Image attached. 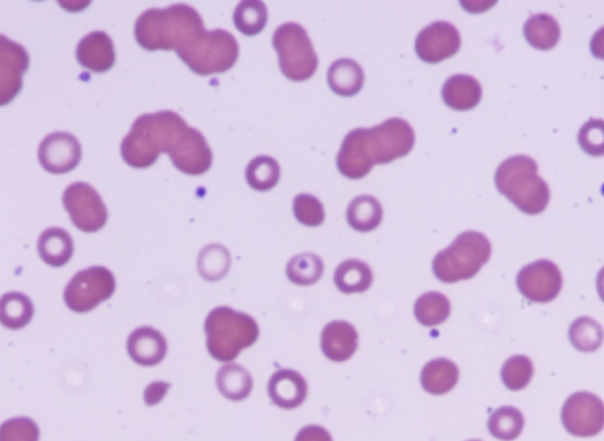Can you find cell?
Returning a JSON list of instances; mask_svg holds the SVG:
<instances>
[{
    "instance_id": "cell-2",
    "label": "cell",
    "mask_w": 604,
    "mask_h": 441,
    "mask_svg": "<svg viewBox=\"0 0 604 441\" xmlns=\"http://www.w3.org/2000/svg\"><path fill=\"white\" fill-rule=\"evenodd\" d=\"M189 128L174 111L140 116L123 138L121 155L124 162L136 169H146L153 166L162 153H167L173 160L179 154Z\"/></svg>"
},
{
    "instance_id": "cell-16",
    "label": "cell",
    "mask_w": 604,
    "mask_h": 441,
    "mask_svg": "<svg viewBox=\"0 0 604 441\" xmlns=\"http://www.w3.org/2000/svg\"><path fill=\"white\" fill-rule=\"evenodd\" d=\"M76 57L81 67L96 74H103L114 67L116 61L114 43L103 31L91 32L78 43Z\"/></svg>"
},
{
    "instance_id": "cell-11",
    "label": "cell",
    "mask_w": 604,
    "mask_h": 441,
    "mask_svg": "<svg viewBox=\"0 0 604 441\" xmlns=\"http://www.w3.org/2000/svg\"><path fill=\"white\" fill-rule=\"evenodd\" d=\"M562 423L571 436H597L604 429L603 401L590 392L574 393L563 405Z\"/></svg>"
},
{
    "instance_id": "cell-44",
    "label": "cell",
    "mask_w": 604,
    "mask_h": 441,
    "mask_svg": "<svg viewBox=\"0 0 604 441\" xmlns=\"http://www.w3.org/2000/svg\"><path fill=\"white\" fill-rule=\"evenodd\" d=\"M469 441H481V440H469Z\"/></svg>"
},
{
    "instance_id": "cell-33",
    "label": "cell",
    "mask_w": 604,
    "mask_h": 441,
    "mask_svg": "<svg viewBox=\"0 0 604 441\" xmlns=\"http://www.w3.org/2000/svg\"><path fill=\"white\" fill-rule=\"evenodd\" d=\"M569 340L577 351L592 353L602 346L604 331L596 320L582 317L573 322L569 329Z\"/></svg>"
},
{
    "instance_id": "cell-41",
    "label": "cell",
    "mask_w": 604,
    "mask_h": 441,
    "mask_svg": "<svg viewBox=\"0 0 604 441\" xmlns=\"http://www.w3.org/2000/svg\"><path fill=\"white\" fill-rule=\"evenodd\" d=\"M170 385L163 383V381H156V383L150 384L146 391H144V403L148 406H155L160 404L166 394L168 393Z\"/></svg>"
},
{
    "instance_id": "cell-21",
    "label": "cell",
    "mask_w": 604,
    "mask_h": 441,
    "mask_svg": "<svg viewBox=\"0 0 604 441\" xmlns=\"http://www.w3.org/2000/svg\"><path fill=\"white\" fill-rule=\"evenodd\" d=\"M328 87L341 97H353L364 87L363 68L350 58H341L331 64L327 72Z\"/></svg>"
},
{
    "instance_id": "cell-34",
    "label": "cell",
    "mask_w": 604,
    "mask_h": 441,
    "mask_svg": "<svg viewBox=\"0 0 604 441\" xmlns=\"http://www.w3.org/2000/svg\"><path fill=\"white\" fill-rule=\"evenodd\" d=\"M286 273L294 285L311 286L323 276L324 262L312 253L299 254L288 262Z\"/></svg>"
},
{
    "instance_id": "cell-25",
    "label": "cell",
    "mask_w": 604,
    "mask_h": 441,
    "mask_svg": "<svg viewBox=\"0 0 604 441\" xmlns=\"http://www.w3.org/2000/svg\"><path fill=\"white\" fill-rule=\"evenodd\" d=\"M523 32L528 43L542 51L554 49L561 38L560 25L547 13L531 16L524 24Z\"/></svg>"
},
{
    "instance_id": "cell-17",
    "label": "cell",
    "mask_w": 604,
    "mask_h": 441,
    "mask_svg": "<svg viewBox=\"0 0 604 441\" xmlns=\"http://www.w3.org/2000/svg\"><path fill=\"white\" fill-rule=\"evenodd\" d=\"M128 353L137 365L151 367L159 365L166 357V338L151 327H140L129 335Z\"/></svg>"
},
{
    "instance_id": "cell-6",
    "label": "cell",
    "mask_w": 604,
    "mask_h": 441,
    "mask_svg": "<svg viewBox=\"0 0 604 441\" xmlns=\"http://www.w3.org/2000/svg\"><path fill=\"white\" fill-rule=\"evenodd\" d=\"M491 243L478 232L457 236L451 246L439 252L432 263V271L439 281L456 283L474 278L490 260Z\"/></svg>"
},
{
    "instance_id": "cell-13",
    "label": "cell",
    "mask_w": 604,
    "mask_h": 441,
    "mask_svg": "<svg viewBox=\"0 0 604 441\" xmlns=\"http://www.w3.org/2000/svg\"><path fill=\"white\" fill-rule=\"evenodd\" d=\"M461 34L456 26L439 21L426 26L416 38V54L424 63L438 64L461 49Z\"/></svg>"
},
{
    "instance_id": "cell-32",
    "label": "cell",
    "mask_w": 604,
    "mask_h": 441,
    "mask_svg": "<svg viewBox=\"0 0 604 441\" xmlns=\"http://www.w3.org/2000/svg\"><path fill=\"white\" fill-rule=\"evenodd\" d=\"M489 432L497 439L512 441L521 436L524 417L515 407L503 406L491 414L488 421Z\"/></svg>"
},
{
    "instance_id": "cell-29",
    "label": "cell",
    "mask_w": 604,
    "mask_h": 441,
    "mask_svg": "<svg viewBox=\"0 0 604 441\" xmlns=\"http://www.w3.org/2000/svg\"><path fill=\"white\" fill-rule=\"evenodd\" d=\"M233 21L242 35L249 37L259 35L268 22L267 6L259 0L241 2L236 6Z\"/></svg>"
},
{
    "instance_id": "cell-42",
    "label": "cell",
    "mask_w": 604,
    "mask_h": 441,
    "mask_svg": "<svg viewBox=\"0 0 604 441\" xmlns=\"http://www.w3.org/2000/svg\"><path fill=\"white\" fill-rule=\"evenodd\" d=\"M590 50L597 59L604 61V26L597 30L590 42Z\"/></svg>"
},
{
    "instance_id": "cell-8",
    "label": "cell",
    "mask_w": 604,
    "mask_h": 441,
    "mask_svg": "<svg viewBox=\"0 0 604 441\" xmlns=\"http://www.w3.org/2000/svg\"><path fill=\"white\" fill-rule=\"evenodd\" d=\"M273 46L279 57V67L288 80L305 82L318 70V56L307 31L297 23L279 26L273 35Z\"/></svg>"
},
{
    "instance_id": "cell-7",
    "label": "cell",
    "mask_w": 604,
    "mask_h": 441,
    "mask_svg": "<svg viewBox=\"0 0 604 441\" xmlns=\"http://www.w3.org/2000/svg\"><path fill=\"white\" fill-rule=\"evenodd\" d=\"M239 44L226 30L206 31L186 48L176 52L187 67L200 76L223 74L239 58Z\"/></svg>"
},
{
    "instance_id": "cell-27",
    "label": "cell",
    "mask_w": 604,
    "mask_h": 441,
    "mask_svg": "<svg viewBox=\"0 0 604 441\" xmlns=\"http://www.w3.org/2000/svg\"><path fill=\"white\" fill-rule=\"evenodd\" d=\"M216 385L223 397L232 401H241L251 394L253 378L245 367L229 364L220 368L216 375Z\"/></svg>"
},
{
    "instance_id": "cell-4",
    "label": "cell",
    "mask_w": 604,
    "mask_h": 441,
    "mask_svg": "<svg viewBox=\"0 0 604 441\" xmlns=\"http://www.w3.org/2000/svg\"><path fill=\"white\" fill-rule=\"evenodd\" d=\"M498 192L527 215L544 212L550 201L548 183L538 175L534 159L525 155L509 157L501 163L495 174Z\"/></svg>"
},
{
    "instance_id": "cell-14",
    "label": "cell",
    "mask_w": 604,
    "mask_h": 441,
    "mask_svg": "<svg viewBox=\"0 0 604 441\" xmlns=\"http://www.w3.org/2000/svg\"><path fill=\"white\" fill-rule=\"evenodd\" d=\"M30 59L21 44L0 37V105L15 100L23 87V76L28 70Z\"/></svg>"
},
{
    "instance_id": "cell-39",
    "label": "cell",
    "mask_w": 604,
    "mask_h": 441,
    "mask_svg": "<svg viewBox=\"0 0 604 441\" xmlns=\"http://www.w3.org/2000/svg\"><path fill=\"white\" fill-rule=\"evenodd\" d=\"M580 147L583 151L593 157L604 156V121L589 120L580 130L579 136Z\"/></svg>"
},
{
    "instance_id": "cell-30",
    "label": "cell",
    "mask_w": 604,
    "mask_h": 441,
    "mask_svg": "<svg viewBox=\"0 0 604 441\" xmlns=\"http://www.w3.org/2000/svg\"><path fill=\"white\" fill-rule=\"evenodd\" d=\"M451 305L445 295L438 292L425 293L417 300L415 315L420 325L435 327L449 319Z\"/></svg>"
},
{
    "instance_id": "cell-10",
    "label": "cell",
    "mask_w": 604,
    "mask_h": 441,
    "mask_svg": "<svg viewBox=\"0 0 604 441\" xmlns=\"http://www.w3.org/2000/svg\"><path fill=\"white\" fill-rule=\"evenodd\" d=\"M63 204L72 223L84 233H96L108 221L107 207L89 183L70 184L63 194Z\"/></svg>"
},
{
    "instance_id": "cell-20",
    "label": "cell",
    "mask_w": 604,
    "mask_h": 441,
    "mask_svg": "<svg viewBox=\"0 0 604 441\" xmlns=\"http://www.w3.org/2000/svg\"><path fill=\"white\" fill-rule=\"evenodd\" d=\"M482 85L469 75L451 76L443 85L442 97L448 107L456 111H469L482 100Z\"/></svg>"
},
{
    "instance_id": "cell-5",
    "label": "cell",
    "mask_w": 604,
    "mask_h": 441,
    "mask_svg": "<svg viewBox=\"0 0 604 441\" xmlns=\"http://www.w3.org/2000/svg\"><path fill=\"white\" fill-rule=\"evenodd\" d=\"M207 348L215 360L231 362L259 338V326L251 315L233 308L218 307L208 314L205 322Z\"/></svg>"
},
{
    "instance_id": "cell-1",
    "label": "cell",
    "mask_w": 604,
    "mask_h": 441,
    "mask_svg": "<svg viewBox=\"0 0 604 441\" xmlns=\"http://www.w3.org/2000/svg\"><path fill=\"white\" fill-rule=\"evenodd\" d=\"M415 131L403 118L392 117L370 129H354L344 138L337 155L340 174L361 180L376 164L402 159L415 147Z\"/></svg>"
},
{
    "instance_id": "cell-18",
    "label": "cell",
    "mask_w": 604,
    "mask_h": 441,
    "mask_svg": "<svg viewBox=\"0 0 604 441\" xmlns=\"http://www.w3.org/2000/svg\"><path fill=\"white\" fill-rule=\"evenodd\" d=\"M358 348V333L349 322L332 321L321 333V350L327 359L336 362L349 360Z\"/></svg>"
},
{
    "instance_id": "cell-19",
    "label": "cell",
    "mask_w": 604,
    "mask_h": 441,
    "mask_svg": "<svg viewBox=\"0 0 604 441\" xmlns=\"http://www.w3.org/2000/svg\"><path fill=\"white\" fill-rule=\"evenodd\" d=\"M307 383L301 374L292 370H281L273 374L268 384V394L273 404L285 410H293L304 404L307 398Z\"/></svg>"
},
{
    "instance_id": "cell-36",
    "label": "cell",
    "mask_w": 604,
    "mask_h": 441,
    "mask_svg": "<svg viewBox=\"0 0 604 441\" xmlns=\"http://www.w3.org/2000/svg\"><path fill=\"white\" fill-rule=\"evenodd\" d=\"M501 377L510 391H522L534 377V365L525 355H515L504 362Z\"/></svg>"
},
{
    "instance_id": "cell-35",
    "label": "cell",
    "mask_w": 604,
    "mask_h": 441,
    "mask_svg": "<svg viewBox=\"0 0 604 441\" xmlns=\"http://www.w3.org/2000/svg\"><path fill=\"white\" fill-rule=\"evenodd\" d=\"M231 254L221 245H209L201 250L198 259L199 273L207 281L225 278L231 268Z\"/></svg>"
},
{
    "instance_id": "cell-23",
    "label": "cell",
    "mask_w": 604,
    "mask_h": 441,
    "mask_svg": "<svg viewBox=\"0 0 604 441\" xmlns=\"http://www.w3.org/2000/svg\"><path fill=\"white\" fill-rule=\"evenodd\" d=\"M459 370L455 362L438 358L426 364L420 374V384L433 396L449 393L458 383Z\"/></svg>"
},
{
    "instance_id": "cell-9",
    "label": "cell",
    "mask_w": 604,
    "mask_h": 441,
    "mask_svg": "<svg viewBox=\"0 0 604 441\" xmlns=\"http://www.w3.org/2000/svg\"><path fill=\"white\" fill-rule=\"evenodd\" d=\"M116 280L108 268L94 266L78 272L64 291L65 305L70 311L88 313L113 296Z\"/></svg>"
},
{
    "instance_id": "cell-40",
    "label": "cell",
    "mask_w": 604,
    "mask_h": 441,
    "mask_svg": "<svg viewBox=\"0 0 604 441\" xmlns=\"http://www.w3.org/2000/svg\"><path fill=\"white\" fill-rule=\"evenodd\" d=\"M295 441H333L330 432L319 425H308L301 429Z\"/></svg>"
},
{
    "instance_id": "cell-15",
    "label": "cell",
    "mask_w": 604,
    "mask_h": 441,
    "mask_svg": "<svg viewBox=\"0 0 604 441\" xmlns=\"http://www.w3.org/2000/svg\"><path fill=\"white\" fill-rule=\"evenodd\" d=\"M81 159V143L74 135L62 131L45 137L38 149L39 163L51 174H67L80 164Z\"/></svg>"
},
{
    "instance_id": "cell-22",
    "label": "cell",
    "mask_w": 604,
    "mask_h": 441,
    "mask_svg": "<svg viewBox=\"0 0 604 441\" xmlns=\"http://www.w3.org/2000/svg\"><path fill=\"white\" fill-rule=\"evenodd\" d=\"M38 253L51 267H63L74 255V241L62 228H49L38 240Z\"/></svg>"
},
{
    "instance_id": "cell-38",
    "label": "cell",
    "mask_w": 604,
    "mask_h": 441,
    "mask_svg": "<svg viewBox=\"0 0 604 441\" xmlns=\"http://www.w3.org/2000/svg\"><path fill=\"white\" fill-rule=\"evenodd\" d=\"M0 441H39V429L34 420L13 418L0 427Z\"/></svg>"
},
{
    "instance_id": "cell-43",
    "label": "cell",
    "mask_w": 604,
    "mask_h": 441,
    "mask_svg": "<svg viewBox=\"0 0 604 441\" xmlns=\"http://www.w3.org/2000/svg\"><path fill=\"white\" fill-rule=\"evenodd\" d=\"M597 293H599L601 300L604 302V267L601 269L596 280Z\"/></svg>"
},
{
    "instance_id": "cell-24",
    "label": "cell",
    "mask_w": 604,
    "mask_h": 441,
    "mask_svg": "<svg viewBox=\"0 0 604 441\" xmlns=\"http://www.w3.org/2000/svg\"><path fill=\"white\" fill-rule=\"evenodd\" d=\"M383 207L376 197L361 195L352 200L347 208V222L359 233L377 229L383 221Z\"/></svg>"
},
{
    "instance_id": "cell-31",
    "label": "cell",
    "mask_w": 604,
    "mask_h": 441,
    "mask_svg": "<svg viewBox=\"0 0 604 441\" xmlns=\"http://www.w3.org/2000/svg\"><path fill=\"white\" fill-rule=\"evenodd\" d=\"M281 169L277 160L271 156H258L249 162L246 180L256 192H268L279 183Z\"/></svg>"
},
{
    "instance_id": "cell-26",
    "label": "cell",
    "mask_w": 604,
    "mask_h": 441,
    "mask_svg": "<svg viewBox=\"0 0 604 441\" xmlns=\"http://www.w3.org/2000/svg\"><path fill=\"white\" fill-rule=\"evenodd\" d=\"M373 282V273L367 263L351 259L340 263L334 273V283L345 294L363 293Z\"/></svg>"
},
{
    "instance_id": "cell-37",
    "label": "cell",
    "mask_w": 604,
    "mask_h": 441,
    "mask_svg": "<svg viewBox=\"0 0 604 441\" xmlns=\"http://www.w3.org/2000/svg\"><path fill=\"white\" fill-rule=\"evenodd\" d=\"M295 219L307 227H319L325 221L323 203L311 194H299L293 201Z\"/></svg>"
},
{
    "instance_id": "cell-28",
    "label": "cell",
    "mask_w": 604,
    "mask_h": 441,
    "mask_svg": "<svg viewBox=\"0 0 604 441\" xmlns=\"http://www.w3.org/2000/svg\"><path fill=\"white\" fill-rule=\"evenodd\" d=\"M34 312L31 300L22 293L5 294L0 301V320L4 327L12 331L28 326L34 317Z\"/></svg>"
},
{
    "instance_id": "cell-3",
    "label": "cell",
    "mask_w": 604,
    "mask_h": 441,
    "mask_svg": "<svg viewBox=\"0 0 604 441\" xmlns=\"http://www.w3.org/2000/svg\"><path fill=\"white\" fill-rule=\"evenodd\" d=\"M205 32L200 13L186 4L149 9L135 24L136 41L148 51L177 52L194 43Z\"/></svg>"
},
{
    "instance_id": "cell-12",
    "label": "cell",
    "mask_w": 604,
    "mask_h": 441,
    "mask_svg": "<svg viewBox=\"0 0 604 441\" xmlns=\"http://www.w3.org/2000/svg\"><path fill=\"white\" fill-rule=\"evenodd\" d=\"M563 278L560 268L549 260H538L517 275L518 291L531 302L548 304L560 294Z\"/></svg>"
}]
</instances>
